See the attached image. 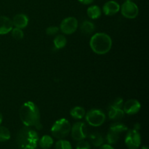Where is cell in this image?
Segmentation results:
<instances>
[{"instance_id": "1", "label": "cell", "mask_w": 149, "mask_h": 149, "mask_svg": "<svg viewBox=\"0 0 149 149\" xmlns=\"http://www.w3.org/2000/svg\"><path fill=\"white\" fill-rule=\"evenodd\" d=\"M20 118L25 126L34 127L36 130L42 129L40 120V111L33 102L27 101L20 109Z\"/></svg>"}, {"instance_id": "2", "label": "cell", "mask_w": 149, "mask_h": 149, "mask_svg": "<svg viewBox=\"0 0 149 149\" xmlns=\"http://www.w3.org/2000/svg\"><path fill=\"white\" fill-rule=\"evenodd\" d=\"M16 141L20 149H36L39 135L32 127L25 126L17 132Z\"/></svg>"}, {"instance_id": "3", "label": "cell", "mask_w": 149, "mask_h": 149, "mask_svg": "<svg viewBox=\"0 0 149 149\" xmlns=\"http://www.w3.org/2000/svg\"><path fill=\"white\" fill-rule=\"evenodd\" d=\"M92 50L97 55H105L111 50L112 39L105 33H95L90 41Z\"/></svg>"}, {"instance_id": "4", "label": "cell", "mask_w": 149, "mask_h": 149, "mask_svg": "<svg viewBox=\"0 0 149 149\" xmlns=\"http://www.w3.org/2000/svg\"><path fill=\"white\" fill-rule=\"evenodd\" d=\"M71 124L66 119H60L52 125L51 127V134L57 139H63L71 132Z\"/></svg>"}, {"instance_id": "5", "label": "cell", "mask_w": 149, "mask_h": 149, "mask_svg": "<svg viewBox=\"0 0 149 149\" xmlns=\"http://www.w3.org/2000/svg\"><path fill=\"white\" fill-rule=\"evenodd\" d=\"M85 119L87 123L92 127H100L106 121V114L103 111L97 109H93L85 114Z\"/></svg>"}, {"instance_id": "6", "label": "cell", "mask_w": 149, "mask_h": 149, "mask_svg": "<svg viewBox=\"0 0 149 149\" xmlns=\"http://www.w3.org/2000/svg\"><path fill=\"white\" fill-rule=\"evenodd\" d=\"M71 137L74 141H79L84 140L88 135V130L85 123L82 122H77L71 127Z\"/></svg>"}, {"instance_id": "7", "label": "cell", "mask_w": 149, "mask_h": 149, "mask_svg": "<svg viewBox=\"0 0 149 149\" xmlns=\"http://www.w3.org/2000/svg\"><path fill=\"white\" fill-rule=\"evenodd\" d=\"M125 144L129 149H138L141 144V137L139 132L135 130H130L125 140Z\"/></svg>"}, {"instance_id": "8", "label": "cell", "mask_w": 149, "mask_h": 149, "mask_svg": "<svg viewBox=\"0 0 149 149\" xmlns=\"http://www.w3.org/2000/svg\"><path fill=\"white\" fill-rule=\"evenodd\" d=\"M78 20L74 17H68L62 20L60 25V30L63 33L71 35L78 29Z\"/></svg>"}, {"instance_id": "9", "label": "cell", "mask_w": 149, "mask_h": 149, "mask_svg": "<svg viewBox=\"0 0 149 149\" xmlns=\"http://www.w3.org/2000/svg\"><path fill=\"white\" fill-rule=\"evenodd\" d=\"M121 13L126 18L134 19L138 15L139 9L133 1H125L121 7Z\"/></svg>"}, {"instance_id": "10", "label": "cell", "mask_w": 149, "mask_h": 149, "mask_svg": "<svg viewBox=\"0 0 149 149\" xmlns=\"http://www.w3.org/2000/svg\"><path fill=\"white\" fill-rule=\"evenodd\" d=\"M141 109V105L138 100L130 99L124 103L123 109L125 113L128 115H134L140 111Z\"/></svg>"}, {"instance_id": "11", "label": "cell", "mask_w": 149, "mask_h": 149, "mask_svg": "<svg viewBox=\"0 0 149 149\" xmlns=\"http://www.w3.org/2000/svg\"><path fill=\"white\" fill-rule=\"evenodd\" d=\"M120 10V5L115 1H109L103 7V12L107 16H112L119 13Z\"/></svg>"}, {"instance_id": "12", "label": "cell", "mask_w": 149, "mask_h": 149, "mask_svg": "<svg viewBox=\"0 0 149 149\" xmlns=\"http://www.w3.org/2000/svg\"><path fill=\"white\" fill-rule=\"evenodd\" d=\"M13 29V20L6 16H0V35L7 34Z\"/></svg>"}, {"instance_id": "13", "label": "cell", "mask_w": 149, "mask_h": 149, "mask_svg": "<svg viewBox=\"0 0 149 149\" xmlns=\"http://www.w3.org/2000/svg\"><path fill=\"white\" fill-rule=\"evenodd\" d=\"M13 26L19 29H25L29 24V17L23 13H19L15 15L13 20Z\"/></svg>"}, {"instance_id": "14", "label": "cell", "mask_w": 149, "mask_h": 149, "mask_svg": "<svg viewBox=\"0 0 149 149\" xmlns=\"http://www.w3.org/2000/svg\"><path fill=\"white\" fill-rule=\"evenodd\" d=\"M87 136H88L89 139H90V142H91L92 145L93 146L99 148L104 143V138H103V135L99 133V132H92L91 134H90Z\"/></svg>"}, {"instance_id": "15", "label": "cell", "mask_w": 149, "mask_h": 149, "mask_svg": "<svg viewBox=\"0 0 149 149\" xmlns=\"http://www.w3.org/2000/svg\"><path fill=\"white\" fill-rule=\"evenodd\" d=\"M108 115L111 120H120L125 116V112L122 109L108 107Z\"/></svg>"}, {"instance_id": "16", "label": "cell", "mask_w": 149, "mask_h": 149, "mask_svg": "<svg viewBox=\"0 0 149 149\" xmlns=\"http://www.w3.org/2000/svg\"><path fill=\"white\" fill-rule=\"evenodd\" d=\"M80 29L81 31L84 34H91L95 30V26L94 23L89 20H84L81 23V26H80Z\"/></svg>"}, {"instance_id": "17", "label": "cell", "mask_w": 149, "mask_h": 149, "mask_svg": "<svg viewBox=\"0 0 149 149\" xmlns=\"http://www.w3.org/2000/svg\"><path fill=\"white\" fill-rule=\"evenodd\" d=\"M87 14L89 17L93 20L99 18L101 16L102 10L97 5H92L88 7L87 10Z\"/></svg>"}, {"instance_id": "18", "label": "cell", "mask_w": 149, "mask_h": 149, "mask_svg": "<svg viewBox=\"0 0 149 149\" xmlns=\"http://www.w3.org/2000/svg\"><path fill=\"white\" fill-rule=\"evenodd\" d=\"M53 143L54 141L52 137L48 135H45L39 139L38 143L42 149H49L53 145Z\"/></svg>"}, {"instance_id": "19", "label": "cell", "mask_w": 149, "mask_h": 149, "mask_svg": "<svg viewBox=\"0 0 149 149\" xmlns=\"http://www.w3.org/2000/svg\"><path fill=\"white\" fill-rule=\"evenodd\" d=\"M86 111L81 106H76L70 111V115L75 119H81L85 116Z\"/></svg>"}, {"instance_id": "20", "label": "cell", "mask_w": 149, "mask_h": 149, "mask_svg": "<svg viewBox=\"0 0 149 149\" xmlns=\"http://www.w3.org/2000/svg\"><path fill=\"white\" fill-rule=\"evenodd\" d=\"M53 44L57 49H62L66 45L67 39L64 35L58 34L54 39Z\"/></svg>"}, {"instance_id": "21", "label": "cell", "mask_w": 149, "mask_h": 149, "mask_svg": "<svg viewBox=\"0 0 149 149\" xmlns=\"http://www.w3.org/2000/svg\"><path fill=\"white\" fill-rule=\"evenodd\" d=\"M109 130L119 134V135L122 132L128 130L127 127L122 122H114V123L111 124L110 127H109Z\"/></svg>"}, {"instance_id": "22", "label": "cell", "mask_w": 149, "mask_h": 149, "mask_svg": "<svg viewBox=\"0 0 149 149\" xmlns=\"http://www.w3.org/2000/svg\"><path fill=\"white\" fill-rule=\"evenodd\" d=\"M119 139V134L109 130L107 135H106V141L109 145H113L118 142Z\"/></svg>"}, {"instance_id": "23", "label": "cell", "mask_w": 149, "mask_h": 149, "mask_svg": "<svg viewBox=\"0 0 149 149\" xmlns=\"http://www.w3.org/2000/svg\"><path fill=\"white\" fill-rule=\"evenodd\" d=\"M11 134L6 127L0 125V142H4L10 139Z\"/></svg>"}, {"instance_id": "24", "label": "cell", "mask_w": 149, "mask_h": 149, "mask_svg": "<svg viewBox=\"0 0 149 149\" xmlns=\"http://www.w3.org/2000/svg\"><path fill=\"white\" fill-rule=\"evenodd\" d=\"M55 149H73L72 146L69 141L61 139L55 144Z\"/></svg>"}, {"instance_id": "25", "label": "cell", "mask_w": 149, "mask_h": 149, "mask_svg": "<svg viewBox=\"0 0 149 149\" xmlns=\"http://www.w3.org/2000/svg\"><path fill=\"white\" fill-rule=\"evenodd\" d=\"M11 34L12 36L16 40H20L23 38L24 36V33H23V30L19 28H13L11 31Z\"/></svg>"}, {"instance_id": "26", "label": "cell", "mask_w": 149, "mask_h": 149, "mask_svg": "<svg viewBox=\"0 0 149 149\" xmlns=\"http://www.w3.org/2000/svg\"><path fill=\"white\" fill-rule=\"evenodd\" d=\"M124 104V100L122 97H117L109 104V107L116 108V109H122Z\"/></svg>"}, {"instance_id": "27", "label": "cell", "mask_w": 149, "mask_h": 149, "mask_svg": "<svg viewBox=\"0 0 149 149\" xmlns=\"http://www.w3.org/2000/svg\"><path fill=\"white\" fill-rule=\"evenodd\" d=\"M76 149H91V146L88 141H86L85 140H81L77 143Z\"/></svg>"}, {"instance_id": "28", "label": "cell", "mask_w": 149, "mask_h": 149, "mask_svg": "<svg viewBox=\"0 0 149 149\" xmlns=\"http://www.w3.org/2000/svg\"><path fill=\"white\" fill-rule=\"evenodd\" d=\"M59 30L60 29L58 26H49L48 28H47L46 33L48 36H53V35H55L56 33H58V32H59Z\"/></svg>"}, {"instance_id": "29", "label": "cell", "mask_w": 149, "mask_h": 149, "mask_svg": "<svg viewBox=\"0 0 149 149\" xmlns=\"http://www.w3.org/2000/svg\"><path fill=\"white\" fill-rule=\"evenodd\" d=\"M99 149H114V148L109 144H103L101 146L99 147Z\"/></svg>"}, {"instance_id": "30", "label": "cell", "mask_w": 149, "mask_h": 149, "mask_svg": "<svg viewBox=\"0 0 149 149\" xmlns=\"http://www.w3.org/2000/svg\"><path fill=\"white\" fill-rule=\"evenodd\" d=\"M78 1L83 4H90L94 1V0H78Z\"/></svg>"}, {"instance_id": "31", "label": "cell", "mask_w": 149, "mask_h": 149, "mask_svg": "<svg viewBox=\"0 0 149 149\" xmlns=\"http://www.w3.org/2000/svg\"><path fill=\"white\" fill-rule=\"evenodd\" d=\"M140 128H141V126H140V125L139 124H136V125H135V127L133 128L134 130H140Z\"/></svg>"}, {"instance_id": "32", "label": "cell", "mask_w": 149, "mask_h": 149, "mask_svg": "<svg viewBox=\"0 0 149 149\" xmlns=\"http://www.w3.org/2000/svg\"><path fill=\"white\" fill-rule=\"evenodd\" d=\"M2 121H3V116L2 114L0 113V125H1V124L2 123Z\"/></svg>"}, {"instance_id": "33", "label": "cell", "mask_w": 149, "mask_h": 149, "mask_svg": "<svg viewBox=\"0 0 149 149\" xmlns=\"http://www.w3.org/2000/svg\"><path fill=\"white\" fill-rule=\"evenodd\" d=\"M141 149H149V148L147 146H142V148Z\"/></svg>"}, {"instance_id": "34", "label": "cell", "mask_w": 149, "mask_h": 149, "mask_svg": "<svg viewBox=\"0 0 149 149\" xmlns=\"http://www.w3.org/2000/svg\"><path fill=\"white\" fill-rule=\"evenodd\" d=\"M132 1V0H125V1Z\"/></svg>"}]
</instances>
